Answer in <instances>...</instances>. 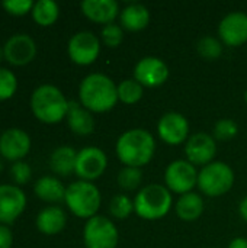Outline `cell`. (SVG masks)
I'll return each mask as SVG.
<instances>
[{
  "mask_svg": "<svg viewBox=\"0 0 247 248\" xmlns=\"http://www.w3.org/2000/svg\"><path fill=\"white\" fill-rule=\"evenodd\" d=\"M80 105L90 112L103 113L111 110L118 102V86L105 74L92 73L79 86Z\"/></svg>",
  "mask_w": 247,
  "mask_h": 248,
  "instance_id": "cell-1",
  "label": "cell"
},
{
  "mask_svg": "<svg viewBox=\"0 0 247 248\" xmlns=\"http://www.w3.org/2000/svg\"><path fill=\"white\" fill-rule=\"evenodd\" d=\"M156 141L146 129H130L124 132L116 142V155L125 167H143L154 155Z\"/></svg>",
  "mask_w": 247,
  "mask_h": 248,
  "instance_id": "cell-2",
  "label": "cell"
},
{
  "mask_svg": "<svg viewBox=\"0 0 247 248\" xmlns=\"http://www.w3.org/2000/svg\"><path fill=\"white\" fill-rule=\"evenodd\" d=\"M33 116L44 124H57L67 118L70 102L54 84L38 86L29 99Z\"/></svg>",
  "mask_w": 247,
  "mask_h": 248,
  "instance_id": "cell-3",
  "label": "cell"
},
{
  "mask_svg": "<svg viewBox=\"0 0 247 248\" xmlns=\"http://www.w3.org/2000/svg\"><path fill=\"white\" fill-rule=\"evenodd\" d=\"M172 195L166 186L148 185L143 187L134 199V212L147 221L160 219L169 214L172 208Z\"/></svg>",
  "mask_w": 247,
  "mask_h": 248,
  "instance_id": "cell-4",
  "label": "cell"
},
{
  "mask_svg": "<svg viewBox=\"0 0 247 248\" xmlns=\"http://www.w3.org/2000/svg\"><path fill=\"white\" fill-rule=\"evenodd\" d=\"M64 202L67 208L79 218L90 219L96 217L100 208V192L92 182L77 180L67 186Z\"/></svg>",
  "mask_w": 247,
  "mask_h": 248,
  "instance_id": "cell-5",
  "label": "cell"
},
{
  "mask_svg": "<svg viewBox=\"0 0 247 248\" xmlns=\"http://www.w3.org/2000/svg\"><path fill=\"white\" fill-rule=\"evenodd\" d=\"M233 185L234 173L231 167L223 161H213L204 166L198 173V187L210 198H217L227 193Z\"/></svg>",
  "mask_w": 247,
  "mask_h": 248,
  "instance_id": "cell-6",
  "label": "cell"
},
{
  "mask_svg": "<svg viewBox=\"0 0 247 248\" xmlns=\"http://www.w3.org/2000/svg\"><path fill=\"white\" fill-rule=\"evenodd\" d=\"M118 238L115 224L105 217L96 215L84 224L83 241L86 248H115Z\"/></svg>",
  "mask_w": 247,
  "mask_h": 248,
  "instance_id": "cell-7",
  "label": "cell"
},
{
  "mask_svg": "<svg viewBox=\"0 0 247 248\" xmlns=\"http://www.w3.org/2000/svg\"><path fill=\"white\" fill-rule=\"evenodd\" d=\"M166 187L175 193L186 195L198 186V171L188 160H176L170 163L165 173Z\"/></svg>",
  "mask_w": 247,
  "mask_h": 248,
  "instance_id": "cell-8",
  "label": "cell"
},
{
  "mask_svg": "<svg viewBox=\"0 0 247 248\" xmlns=\"http://www.w3.org/2000/svg\"><path fill=\"white\" fill-rule=\"evenodd\" d=\"M67 52L73 62L79 65H89L99 57L100 41L93 32L80 31L70 38Z\"/></svg>",
  "mask_w": 247,
  "mask_h": 248,
  "instance_id": "cell-9",
  "label": "cell"
},
{
  "mask_svg": "<svg viewBox=\"0 0 247 248\" xmlns=\"http://www.w3.org/2000/svg\"><path fill=\"white\" fill-rule=\"evenodd\" d=\"M108 167L106 154L98 147H84L77 151L74 173L80 180L93 182L99 179Z\"/></svg>",
  "mask_w": 247,
  "mask_h": 248,
  "instance_id": "cell-10",
  "label": "cell"
},
{
  "mask_svg": "<svg viewBox=\"0 0 247 248\" xmlns=\"http://www.w3.org/2000/svg\"><path fill=\"white\" fill-rule=\"evenodd\" d=\"M31 137L22 128H7L0 134V155L9 161H19L31 151Z\"/></svg>",
  "mask_w": 247,
  "mask_h": 248,
  "instance_id": "cell-11",
  "label": "cell"
},
{
  "mask_svg": "<svg viewBox=\"0 0 247 248\" xmlns=\"http://www.w3.org/2000/svg\"><path fill=\"white\" fill-rule=\"evenodd\" d=\"M26 208V195L16 185H0V224L15 222Z\"/></svg>",
  "mask_w": 247,
  "mask_h": 248,
  "instance_id": "cell-12",
  "label": "cell"
},
{
  "mask_svg": "<svg viewBox=\"0 0 247 248\" xmlns=\"http://www.w3.org/2000/svg\"><path fill=\"white\" fill-rule=\"evenodd\" d=\"M4 60L13 65H25L36 55V42L28 33H13L3 44Z\"/></svg>",
  "mask_w": 247,
  "mask_h": 248,
  "instance_id": "cell-13",
  "label": "cell"
},
{
  "mask_svg": "<svg viewBox=\"0 0 247 248\" xmlns=\"http://www.w3.org/2000/svg\"><path fill=\"white\" fill-rule=\"evenodd\" d=\"M169 77V68L160 58L146 57L140 60L134 68V80L143 87H159Z\"/></svg>",
  "mask_w": 247,
  "mask_h": 248,
  "instance_id": "cell-14",
  "label": "cell"
},
{
  "mask_svg": "<svg viewBox=\"0 0 247 248\" xmlns=\"http://www.w3.org/2000/svg\"><path fill=\"white\" fill-rule=\"evenodd\" d=\"M157 132L160 140H163L169 145H179L188 140L189 134V124L188 119L178 113L169 112L162 116L157 125Z\"/></svg>",
  "mask_w": 247,
  "mask_h": 248,
  "instance_id": "cell-15",
  "label": "cell"
},
{
  "mask_svg": "<svg viewBox=\"0 0 247 248\" xmlns=\"http://www.w3.org/2000/svg\"><path fill=\"white\" fill-rule=\"evenodd\" d=\"M217 153V144L215 140L205 134L199 132L188 138L185 154L188 157V161L194 166H207L213 163V158Z\"/></svg>",
  "mask_w": 247,
  "mask_h": 248,
  "instance_id": "cell-16",
  "label": "cell"
},
{
  "mask_svg": "<svg viewBox=\"0 0 247 248\" xmlns=\"http://www.w3.org/2000/svg\"><path fill=\"white\" fill-rule=\"evenodd\" d=\"M221 41L229 46H240L247 41V15L233 12L227 15L218 26Z\"/></svg>",
  "mask_w": 247,
  "mask_h": 248,
  "instance_id": "cell-17",
  "label": "cell"
},
{
  "mask_svg": "<svg viewBox=\"0 0 247 248\" xmlns=\"http://www.w3.org/2000/svg\"><path fill=\"white\" fill-rule=\"evenodd\" d=\"M83 15L96 23L109 25L114 23L119 12V6L115 0H84L80 4Z\"/></svg>",
  "mask_w": 247,
  "mask_h": 248,
  "instance_id": "cell-18",
  "label": "cell"
},
{
  "mask_svg": "<svg viewBox=\"0 0 247 248\" xmlns=\"http://www.w3.org/2000/svg\"><path fill=\"white\" fill-rule=\"evenodd\" d=\"M35 225L44 235H57L66 228L67 215L60 206H47L38 212Z\"/></svg>",
  "mask_w": 247,
  "mask_h": 248,
  "instance_id": "cell-19",
  "label": "cell"
},
{
  "mask_svg": "<svg viewBox=\"0 0 247 248\" xmlns=\"http://www.w3.org/2000/svg\"><path fill=\"white\" fill-rule=\"evenodd\" d=\"M67 124L70 129L77 135H89L95 129V119L92 116V112L74 100H71L68 105Z\"/></svg>",
  "mask_w": 247,
  "mask_h": 248,
  "instance_id": "cell-20",
  "label": "cell"
},
{
  "mask_svg": "<svg viewBox=\"0 0 247 248\" xmlns=\"http://www.w3.org/2000/svg\"><path fill=\"white\" fill-rule=\"evenodd\" d=\"M66 186L55 176H42L33 185V193L44 202L58 203L66 198Z\"/></svg>",
  "mask_w": 247,
  "mask_h": 248,
  "instance_id": "cell-21",
  "label": "cell"
},
{
  "mask_svg": "<svg viewBox=\"0 0 247 248\" xmlns=\"http://www.w3.org/2000/svg\"><path fill=\"white\" fill-rule=\"evenodd\" d=\"M76 158H77V151L70 147V145H61L57 147L51 155H49V169L52 173L58 176H70L74 173L76 167Z\"/></svg>",
  "mask_w": 247,
  "mask_h": 248,
  "instance_id": "cell-22",
  "label": "cell"
},
{
  "mask_svg": "<svg viewBox=\"0 0 247 248\" xmlns=\"http://www.w3.org/2000/svg\"><path fill=\"white\" fill-rule=\"evenodd\" d=\"M119 19L122 28H125L130 32H138L148 25L150 12L146 6L140 3H132L121 12Z\"/></svg>",
  "mask_w": 247,
  "mask_h": 248,
  "instance_id": "cell-23",
  "label": "cell"
},
{
  "mask_svg": "<svg viewBox=\"0 0 247 248\" xmlns=\"http://www.w3.org/2000/svg\"><path fill=\"white\" fill-rule=\"evenodd\" d=\"M204 212V201L197 193L182 195L176 202V214L182 221L192 222L197 221Z\"/></svg>",
  "mask_w": 247,
  "mask_h": 248,
  "instance_id": "cell-24",
  "label": "cell"
},
{
  "mask_svg": "<svg viewBox=\"0 0 247 248\" xmlns=\"http://www.w3.org/2000/svg\"><path fill=\"white\" fill-rule=\"evenodd\" d=\"M33 20L39 26H51L60 15V7L54 0H38L31 10Z\"/></svg>",
  "mask_w": 247,
  "mask_h": 248,
  "instance_id": "cell-25",
  "label": "cell"
},
{
  "mask_svg": "<svg viewBox=\"0 0 247 248\" xmlns=\"http://www.w3.org/2000/svg\"><path fill=\"white\" fill-rule=\"evenodd\" d=\"M143 86L137 80H124L118 84V100L125 105H134L143 97Z\"/></svg>",
  "mask_w": 247,
  "mask_h": 248,
  "instance_id": "cell-26",
  "label": "cell"
},
{
  "mask_svg": "<svg viewBox=\"0 0 247 248\" xmlns=\"http://www.w3.org/2000/svg\"><path fill=\"white\" fill-rule=\"evenodd\" d=\"M109 211H111V214H112L114 218H116V219H125L134 211V202H131V199L127 195H115L111 199Z\"/></svg>",
  "mask_w": 247,
  "mask_h": 248,
  "instance_id": "cell-27",
  "label": "cell"
},
{
  "mask_svg": "<svg viewBox=\"0 0 247 248\" xmlns=\"http://www.w3.org/2000/svg\"><path fill=\"white\" fill-rule=\"evenodd\" d=\"M143 180V173L137 167H125L118 174V185L124 190H135Z\"/></svg>",
  "mask_w": 247,
  "mask_h": 248,
  "instance_id": "cell-28",
  "label": "cell"
},
{
  "mask_svg": "<svg viewBox=\"0 0 247 248\" xmlns=\"http://www.w3.org/2000/svg\"><path fill=\"white\" fill-rule=\"evenodd\" d=\"M198 52L205 60H217L223 54V44L214 36H204L198 42Z\"/></svg>",
  "mask_w": 247,
  "mask_h": 248,
  "instance_id": "cell-29",
  "label": "cell"
},
{
  "mask_svg": "<svg viewBox=\"0 0 247 248\" xmlns=\"http://www.w3.org/2000/svg\"><path fill=\"white\" fill-rule=\"evenodd\" d=\"M17 90V77L12 70L0 67V100L10 99Z\"/></svg>",
  "mask_w": 247,
  "mask_h": 248,
  "instance_id": "cell-30",
  "label": "cell"
},
{
  "mask_svg": "<svg viewBox=\"0 0 247 248\" xmlns=\"http://www.w3.org/2000/svg\"><path fill=\"white\" fill-rule=\"evenodd\" d=\"M237 124L231 119H221L214 126V137L220 141H230L237 135Z\"/></svg>",
  "mask_w": 247,
  "mask_h": 248,
  "instance_id": "cell-31",
  "label": "cell"
},
{
  "mask_svg": "<svg viewBox=\"0 0 247 248\" xmlns=\"http://www.w3.org/2000/svg\"><path fill=\"white\" fill-rule=\"evenodd\" d=\"M10 176L15 182L16 186H22V185H26L29 180H31V176H32V169L31 166L23 161V160H19V161H15L10 167Z\"/></svg>",
  "mask_w": 247,
  "mask_h": 248,
  "instance_id": "cell-32",
  "label": "cell"
},
{
  "mask_svg": "<svg viewBox=\"0 0 247 248\" xmlns=\"http://www.w3.org/2000/svg\"><path fill=\"white\" fill-rule=\"evenodd\" d=\"M122 38H124V32H122V28L115 25V23H109V25H105L103 29H102V41L106 46L109 48H115L118 46L121 42H122Z\"/></svg>",
  "mask_w": 247,
  "mask_h": 248,
  "instance_id": "cell-33",
  "label": "cell"
},
{
  "mask_svg": "<svg viewBox=\"0 0 247 248\" xmlns=\"http://www.w3.org/2000/svg\"><path fill=\"white\" fill-rule=\"evenodd\" d=\"M33 3L35 1H32V0H4V1H1V7L10 15L23 16L32 10Z\"/></svg>",
  "mask_w": 247,
  "mask_h": 248,
  "instance_id": "cell-34",
  "label": "cell"
},
{
  "mask_svg": "<svg viewBox=\"0 0 247 248\" xmlns=\"http://www.w3.org/2000/svg\"><path fill=\"white\" fill-rule=\"evenodd\" d=\"M13 246V234L9 225L0 224V248H12Z\"/></svg>",
  "mask_w": 247,
  "mask_h": 248,
  "instance_id": "cell-35",
  "label": "cell"
},
{
  "mask_svg": "<svg viewBox=\"0 0 247 248\" xmlns=\"http://www.w3.org/2000/svg\"><path fill=\"white\" fill-rule=\"evenodd\" d=\"M229 248H247V240L246 238H234L231 243H230V246Z\"/></svg>",
  "mask_w": 247,
  "mask_h": 248,
  "instance_id": "cell-36",
  "label": "cell"
},
{
  "mask_svg": "<svg viewBox=\"0 0 247 248\" xmlns=\"http://www.w3.org/2000/svg\"><path fill=\"white\" fill-rule=\"evenodd\" d=\"M239 211H240V215L242 218L247 222V196L240 202V206H239Z\"/></svg>",
  "mask_w": 247,
  "mask_h": 248,
  "instance_id": "cell-37",
  "label": "cell"
},
{
  "mask_svg": "<svg viewBox=\"0 0 247 248\" xmlns=\"http://www.w3.org/2000/svg\"><path fill=\"white\" fill-rule=\"evenodd\" d=\"M3 58H4V52H3V46L0 45V61H1Z\"/></svg>",
  "mask_w": 247,
  "mask_h": 248,
  "instance_id": "cell-38",
  "label": "cell"
},
{
  "mask_svg": "<svg viewBox=\"0 0 247 248\" xmlns=\"http://www.w3.org/2000/svg\"><path fill=\"white\" fill-rule=\"evenodd\" d=\"M3 171V160L0 158V173Z\"/></svg>",
  "mask_w": 247,
  "mask_h": 248,
  "instance_id": "cell-39",
  "label": "cell"
},
{
  "mask_svg": "<svg viewBox=\"0 0 247 248\" xmlns=\"http://www.w3.org/2000/svg\"><path fill=\"white\" fill-rule=\"evenodd\" d=\"M245 99H246V103H247V90H246V94H245Z\"/></svg>",
  "mask_w": 247,
  "mask_h": 248,
  "instance_id": "cell-40",
  "label": "cell"
}]
</instances>
